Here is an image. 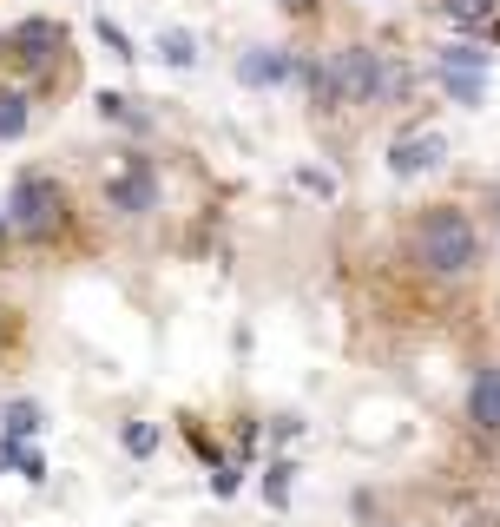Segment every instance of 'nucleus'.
I'll return each mask as SVG.
<instances>
[{
	"label": "nucleus",
	"instance_id": "nucleus-1",
	"mask_svg": "<svg viewBox=\"0 0 500 527\" xmlns=\"http://www.w3.org/2000/svg\"><path fill=\"white\" fill-rule=\"evenodd\" d=\"M415 264L428 277H468L481 264V238H474L468 211H454V205L422 211V224H415Z\"/></svg>",
	"mask_w": 500,
	"mask_h": 527
},
{
	"label": "nucleus",
	"instance_id": "nucleus-2",
	"mask_svg": "<svg viewBox=\"0 0 500 527\" xmlns=\"http://www.w3.org/2000/svg\"><path fill=\"white\" fill-rule=\"evenodd\" d=\"M7 224H14L20 238H53L66 224V198L53 178H20L14 198H7Z\"/></svg>",
	"mask_w": 500,
	"mask_h": 527
},
{
	"label": "nucleus",
	"instance_id": "nucleus-3",
	"mask_svg": "<svg viewBox=\"0 0 500 527\" xmlns=\"http://www.w3.org/2000/svg\"><path fill=\"white\" fill-rule=\"evenodd\" d=\"M382 53H369V47H336L329 53V93H336V106H375L382 99Z\"/></svg>",
	"mask_w": 500,
	"mask_h": 527
},
{
	"label": "nucleus",
	"instance_id": "nucleus-4",
	"mask_svg": "<svg viewBox=\"0 0 500 527\" xmlns=\"http://www.w3.org/2000/svg\"><path fill=\"white\" fill-rule=\"evenodd\" d=\"M53 53H60V27L53 20H27V27H14V33H0V60L7 66H47Z\"/></svg>",
	"mask_w": 500,
	"mask_h": 527
},
{
	"label": "nucleus",
	"instance_id": "nucleus-5",
	"mask_svg": "<svg viewBox=\"0 0 500 527\" xmlns=\"http://www.w3.org/2000/svg\"><path fill=\"white\" fill-rule=\"evenodd\" d=\"M106 198H112V211H125V218L152 211V205H158V178H152V165H145V159H132V165H125V172L106 185Z\"/></svg>",
	"mask_w": 500,
	"mask_h": 527
},
{
	"label": "nucleus",
	"instance_id": "nucleus-6",
	"mask_svg": "<svg viewBox=\"0 0 500 527\" xmlns=\"http://www.w3.org/2000/svg\"><path fill=\"white\" fill-rule=\"evenodd\" d=\"M441 159H448V139H441V132H415V139L389 145V172L395 178H422V172H435Z\"/></svg>",
	"mask_w": 500,
	"mask_h": 527
},
{
	"label": "nucleus",
	"instance_id": "nucleus-7",
	"mask_svg": "<svg viewBox=\"0 0 500 527\" xmlns=\"http://www.w3.org/2000/svg\"><path fill=\"white\" fill-rule=\"evenodd\" d=\"M468 422L481 435H500V363H487L468 389Z\"/></svg>",
	"mask_w": 500,
	"mask_h": 527
},
{
	"label": "nucleus",
	"instance_id": "nucleus-8",
	"mask_svg": "<svg viewBox=\"0 0 500 527\" xmlns=\"http://www.w3.org/2000/svg\"><path fill=\"white\" fill-rule=\"evenodd\" d=\"M290 73H303L290 53H277V47H257V53H244L237 60V80H250V86H277V80H290Z\"/></svg>",
	"mask_w": 500,
	"mask_h": 527
},
{
	"label": "nucleus",
	"instance_id": "nucleus-9",
	"mask_svg": "<svg viewBox=\"0 0 500 527\" xmlns=\"http://www.w3.org/2000/svg\"><path fill=\"white\" fill-rule=\"evenodd\" d=\"M33 119V99L27 93H0V139H20Z\"/></svg>",
	"mask_w": 500,
	"mask_h": 527
},
{
	"label": "nucleus",
	"instance_id": "nucleus-10",
	"mask_svg": "<svg viewBox=\"0 0 500 527\" xmlns=\"http://www.w3.org/2000/svg\"><path fill=\"white\" fill-rule=\"evenodd\" d=\"M441 73H487V53L481 47H448L441 53Z\"/></svg>",
	"mask_w": 500,
	"mask_h": 527
},
{
	"label": "nucleus",
	"instance_id": "nucleus-11",
	"mask_svg": "<svg viewBox=\"0 0 500 527\" xmlns=\"http://www.w3.org/2000/svg\"><path fill=\"white\" fill-rule=\"evenodd\" d=\"M158 53H165L172 66H198V40H191V33H165V40H158Z\"/></svg>",
	"mask_w": 500,
	"mask_h": 527
},
{
	"label": "nucleus",
	"instance_id": "nucleus-12",
	"mask_svg": "<svg viewBox=\"0 0 500 527\" xmlns=\"http://www.w3.org/2000/svg\"><path fill=\"white\" fill-rule=\"evenodd\" d=\"M33 429H40V409H33V402H14V409H7V442H27Z\"/></svg>",
	"mask_w": 500,
	"mask_h": 527
},
{
	"label": "nucleus",
	"instance_id": "nucleus-13",
	"mask_svg": "<svg viewBox=\"0 0 500 527\" xmlns=\"http://www.w3.org/2000/svg\"><path fill=\"white\" fill-rule=\"evenodd\" d=\"M119 442H125V455H152V448H158V429H152V422H125Z\"/></svg>",
	"mask_w": 500,
	"mask_h": 527
},
{
	"label": "nucleus",
	"instance_id": "nucleus-14",
	"mask_svg": "<svg viewBox=\"0 0 500 527\" xmlns=\"http://www.w3.org/2000/svg\"><path fill=\"white\" fill-rule=\"evenodd\" d=\"M461 27H481V20H494V0H441Z\"/></svg>",
	"mask_w": 500,
	"mask_h": 527
},
{
	"label": "nucleus",
	"instance_id": "nucleus-15",
	"mask_svg": "<svg viewBox=\"0 0 500 527\" xmlns=\"http://www.w3.org/2000/svg\"><path fill=\"white\" fill-rule=\"evenodd\" d=\"M290 475H297V468H290V462H277V468H270V481H264L270 508H290Z\"/></svg>",
	"mask_w": 500,
	"mask_h": 527
},
{
	"label": "nucleus",
	"instance_id": "nucleus-16",
	"mask_svg": "<svg viewBox=\"0 0 500 527\" xmlns=\"http://www.w3.org/2000/svg\"><path fill=\"white\" fill-rule=\"evenodd\" d=\"M448 93L461 106H481V73H448Z\"/></svg>",
	"mask_w": 500,
	"mask_h": 527
},
{
	"label": "nucleus",
	"instance_id": "nucleus-17",
	"mask_svg": "<svg viewBox=\"0 0 500 527\" xmlns=\"http://www.w3.org/2000/svg\"><path fill=\"white\" fill-rule=\"evenodd\" d=\"M408 66H389V73H382V99H375V106H389V99H408Z\"/></svg>",
	"mask_w": 500,
	"mask_h": 527
},
{
	"label": "nucleus",
	"instance_id": "nucleus-18",
	"mask_svg": "<svg viewBox=\"0 0 500 527\" xmlns=\"http://www.w3.org/2000/svg\"><path fill=\"white\" fill-rule=\"evenodd\" d=\"M99 40H106V47H112V53H119V60H132V47H125V33H119V27H112V20H99Z\"/></svg>",
	"mask_w": 500,
	"mask_h": 527
},
{
	"label": "nucleus",
	"instance_id": "nucleus-19",
	"mask_svg": "<svg viewBox=\"0 0 500 527\" xmlns=\"http://www.w3.org/2000/svg\"><path fill=\"white\" fill-rule=\"evenodd\" d=\"M0 231H7V218H0Z\"/></svg>",
	"mask_w": 500,
	"mask_h": 527
}]
</instances>
